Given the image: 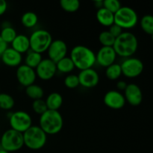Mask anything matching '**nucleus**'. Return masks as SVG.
Segmentation results:
<instances>
[{
	"mask_svg": "<svg viewBox=\"0 0 153 153\" xmlns=\"http://www.w3.org/2000/svg\"><path fill=\"white\" fill-rule=\"evenodd\" d=\"M121 7H122L121 3L118 0H104L103 1V7L113 13L114 14Z\"/></svg>",
	"mask_w": 153,
	"mask_h": 153,
	"instance_id": "33",
	"label": "nucleus"
},
{
	"mask_svg": "<svg viewBox=\"0 0 153 153\" xmlns=\"http://www.w3.org/2000/svg\"><path fill=\"white\" fill-rule=\"evenodd\" d=\"M117 56L124 58L132 57L138 48L137 37L130 31H123L115 40L113 46Z\"/></svg>",
	"mask_w": 153,
	"mask_h": 153,
	"instance_id": "1",
	"label": "nucleus"
},
{
	"mask_svg": "<svg viewBox=\"0 0 153 153\" xmlns=\"http://www.w3.org/2000/svg\"><path fill=\"white\" fill-rule=\"evenodd\" d=\"M25 92L27 97L31 99L33 101L41 100L44 96V91H43V88L36 84H33V85L25 88Z\"/></svg>",
	"mask_w": 153,
	"mask_h": 153,
	"instance_id": "23",
	"label": "nucleus"
},
{
	"mask_svg": "<svg viewBox=\"0 0 153 153\" xmlns=\"http://www.w3.org/2000/svg\"><path fill=\"white\" fill-rule=\"evenodd\" d=\"M103 102L107 107L114 110L122 109L126 103L123 94L117 90L108 91L105 94Z\"/></svg>",
	"mask_w": 153,
	"mask_h": 153,
	"instance_id": "14",
	"label": "nucleus"
},
{
	"mask_svg": "<svg viewBox=\"0 0 153 153\" xmlns=\"http://www.w3.org/2000/svg\"><path fill=\"white\" fill-rule=\"evenodd\" d=\"M117 57V55L113 47L102 46L96 53V63L102 67L106 68L114 64Z\"/></svg>",
	"mask_w": 153,
	"mask_h": 153,
	"instance_id": "13",
	"label": "nucleus"
},
{
	"mask_svg": "<svg viewBox=\"0 0 153 153\" xmlns=\"http://www.w3.org/2000/svg\"><path fill=\"white\" fill-rule=\"evenodd\" d=\"M10 128L23 134L25 131L32 126V118L31 115L24 111H16L13 112L9 117Z\"/></svg>",
	"mask_w": 153,
	"mask_h": 153,
	"instance_id": "8",
	"label": "nucleus"
},
{
	"mask_svg": "<svg viewBox=\"0 0 153 153\" xmlns=\"http://www.w3.org/2000/svg\"><path fill=\"white\" fill-rule=\"evenodd\" d=\"M127 85H128V84H127L125 81L120 80L117 82L116 87H117V91L120 92V91H125L126 88V87H127Z\"/></svg>",
	"mask_w": 153,
	"mask_h": 153,
	"instance_id": "36",
	"label": "nucleus"
},
{
	"mask_svg": "<svg viewBox=\"0 0 153 153\" xmlns=\"http://www.w3.org/2000/svg\"><path fill=\"white\" fill-rule=\"evenodd\" d=\"M79 84L85 88H93L97 86L100 82V75L94 68L81 70L78 75Z\"/></svg>",
	"mask_w": 153,
	"mask_h": 153,
	"instance_id": "15",
	"label": "nucleus"
},
{
	"mask_svg": "<svg viewBox=\"0 0 153 153\" xmlns=\"http://www.w3.org/2000/svg\"><path fill=\"white\" fill-rule=\"evenodd\" d=\"M28 37L30 49L40 54L47 51L53 40L50 33L45 29L35 30Z\"/></svg>",
	"mask_w": 153,
	"mask_h": 153,
	"instance_id": "5",
	"label": "nucleus"
},
{
	"mask_svg": "<svg viewBox=\"0 0 153 153\" xmlns=\"http://www.w3.org/2000/svg\"><path fill=\"white\" fill-rule=\"evenodd\" d=\"M151 37H152V41H153V34H152V35H151Z\"/></svg>",
	"mask_w": 153,
	"mask_h": 153,
	"instance_id": "40",
	"label": "nucleus"
},
{
	"mask_svg": "<svg viewBox=\"0 0 153 153\" xmlns=\"http://www.w3.org/2000/svg\"><path fill=\"white\" fill-rule=\"evenodd\" d=\"M116 38L108 31H103L99 35V41L102 46L113 47Z\"/></svg>",
	"mask_w": 153,
	"mask_h": 153,
	"instance_id": "30",
	"label": "nucleus"
},
{
	"mask_svg": "<svg viewBox=\"0 0 153 153\" xmlns=\"http://www.w3.org/2000/svg\"><path fill=\"white\" fill-rule=\"evenodd\" d=\"M123 29L122 28H120V26H118L117 25H116V24H113L111 26L109 27L108 31L114 36V37H115V38H117V37H119V36L123 32Z\"/></svg>",
	"mask_w": 153,
	"mask_h": 153,
	"instance_id": "34",
	"label": "nucleus"
},
{
	"mask_svg": "<svg viewBox=\"0 0 153 153\" xmlns=\"http://www.w3.org/2000/svg\"><path fill=\"white\" fill-rule=\"evenodd\" d=\"M24 146L31 150L42 149L47 142V134L39 126H32L22 134Z\"/></svg>",
	"mask_w": 153,
	"mask_h": 153,
	"instance_id": "4",
	"label": "nucleus"
},
{
	"mask_svg": "<svg viewBox=\"0 0 153 153\" xmlns=\"http://www.w3.org/2000/svg\"><path fill=\"white\" fill-rule=\"evenodd\" d=\"M0 153H9V152H7V151L4 150V149H0Z\"/></svg>",
	"mask_w": 153,
	"mask_h": 153,
	"instance_id": "39",
	"label": "nucleus"
},
{
	"mask_svg": "<svg viewBox=\"0 0 153 153\" xmlns=\"http://www.w3.org/2000/svg\"><path fill=\"white\" fill-rule=\"evenodd\" d=\"M138 16L135 10L128 6H122L114 13V24L123 29H130L136 26Z\"/></svg>",
	"mask_w": 153,
	"mask_h": 153,
	"instance_id": "6",
	"label": "nucleus"
},
{
	"mask_svg": "<svg viewBox=\"0 0 153 153\" xmlns=\"http://www.w3.org/2000/svg\"><path fill=\"white\" fill-rule=\"evenodd\" d=\"M0 90H1V88H0Z\"/></svg>",
	"mask_w": 153,
	"mask_h": 153,
	"instance_id": "41",
	"label": "nucleus"
},
{
	"mask_svg": "<svg viewBox=\"0 0 153 153\" xmlns=\"http://www.w3.org/2000/svg\"><path fill=\"white\" fill-rule=\"evenodd\" d=\"M14 105V99L12 96L5 93H0V109L4 111L11 110Z\"/></svg>",
	"mask_w": 153,
	"mask_h": 153,
	"instance_id": "26",
	"label": "nucleus"
},
{
	"mask_svg": "<svg viewBox=\"0 0 153 153\" xmlns=\"http://www.w3.org/2000/svg\"><path fill=\"white\" fill-rule=\"evenodd\" d=\"M11 48L20 54H26L30 50L29 37L25 34H17L11 43Z\"/></svg>",
	"mask_w": 153,
	"mask_h": 153,
	"instance_id": "18",
	"label": "nucleus"
},
{
	"mask_svg": "<svg viewBox=\"0 0 153 153\" xmlns=\"http://www.w3.org/2000/svg\"><path fill=\"white\" fill-rule=\"evenodd\" d=\"M1 60L7 67H18L22 64V55L11 47H8L1 55Z\"/></svg>",
	"mask_w": 153,
	"mask_h": 153,
	"instance_id": "17",
	"label": "nucleus"
},
{
	"mask_svg": "<svg viewBox=\"0 0 153 153\" xmlns=\"http://www.w3.org/2000/svg\"><path fill=\"white\" fill-rule=\"evenodd\" d=\"M96 16L99 23L102 26L109 28L114 24V14L103 7L97 10Z\"/></svg>",
	"mask_w": 153,
	"mask_h": 153,
	"instance_id": "19",
	"label": "nucleus"
},
{
	"mask_svg": "<svg viewBox=\"0 0 153 153\" xmlns=\"http://www.w3.org/2000/svg\"><path fill=\"white\" fill-rule=\"evenodd\" d=\"M7 9V3L4 0H0V16L4 14Z\"/></svg>",
	"mask_w": 153,
	"mask_h": 153,
	"instance_id": "37",
	"label": "nucleus"
},
{
	"mask_svg": "<svg viewBox=\"0 0 153 153\" xmlns=\"http://www.w3.org/2000/svg\"><path fill=\"white\" fill-rule=\"evenodd\" d=\"M37 77L43 81H49L54 78L57 71L56 63L49 58H43L41 62L35 68Z\"/></svg>",
	"mask_w": 153,
	"mask_h": 153,
	"instance_id": "10",
	"label": "nucleus"
},
{
	"mask_svg": "<svg viewBox=\"0 0 153 153\" xmlns=\"http://www.w3.org/2000/svg\"><path fill=\"white\" fill-rule=\"evenodd\" d=\"M7 48H8V44L0 37V58Z\"/></svg>",
	"mask_w": 153,
	"mask_h": 153,
	"instance_id": "35",
	"label": "nucleus"
},
{
	"mask_svg": "<svg viewBox=\"0 0 153 153\" xmlns=\"http://www.w3.org/2000/svg\"><path fill=\"white\" fill-rule=\"evenodd\" d=\"M64 84L69 89H75L80 85L78 75L68 74L64 80Z\"/></svg>",
	"mask_w": 153,
	"mask_h": 153,
	"instance_id": "32",
	"label": "nucleus"
},
{
	"mask_svg": "<svg viewBox=\"0 0 153 153\" xmlns=\"http://www.w3.org/2000/svg\"><path fill=\"white\" fill-rule=\"evenodd\" d=\"M121 70L122 75L126 78L133 79L140 76L143 71L144 66L141 60L137 58L130 57L125 58L121 63Z\"/></svg>",
	"mask_w": 153,
	"mask_h": 153,
	"instance_id": "9",
	"label": "nucleus"
},
{
	"mask_svg": "<svg viewBox=\"0 0 153 153\" xmlns=\"http://www.w3.org/2000/svg\"><path fill=\"white\" fill-rule=\"evenodd\" d=\"M16 76L19 85L25 88L34 84L37 78L35 70L25 64H21L17 67Z\"/></svg>",
	"mask_w": 153,
	"mask_h": 153,
	"instance_id": "11",
	"label": "nucleus"
},
{
	"mask_svg": "<svg viewBox=\"0 0 153 153\" xmlns=\"http://www.w3.org/2000/svg\"><path fill=\"white\" fill-rule=\"evenodd\" d=\"M31 108H32L33 111L35 114H37L40 115V116L48 110L46 102L43 99H41V100H34L32 104H31Z\"/></svg>",
	"mask_w": 153,
	"mask_h": 153,
	"instance_id": "31",
	"label": "nucleus"
},
{
	"mask_svg": "<svg viewBox=\"0 0 153 153\" xmlns=\"http://www.w3.org/2000/svg\"><path fill=\"white\" fill-rule=\"evenodd\" d=\"M95 5L97 6V7H98V9L101 8L103 7V1H97L94 2Z\"/></svg>",
	"mask_w": 153,
	"mask_h": 153,
	"instance_id": "38",
	"label": "nucleus"
},
{
	"mask_svg": "<svg viewBox=\"0 0 153 153\" xmlns=\"http://www.w3.org/2000/svg\"><path fill=\"white\" fill-rule=\"evenodd\" d=\"M142 30L147 34H153V16L150 14L144 15L140 22Z\"/></svg>",
	"mask_w": 153,
	"mask_h": 153,
	"instance_id": "29",
	"label": "nucleus"
},
{
	"mask_svg": "<svg viewBox=\"0 0 153 153\" xmlns=\"http://www.w3.org/2000/svg\"><path fill=\"white\" fill-rule=\"evenodd\" d=\"M60 5L64 11L67 13H74L80 7V1L79 0H61Z\"/></svg>",
	"mask_w": 153,
	"mask_h": 153,
	"instance_id": "27",
	"label": "nucleus"
},
{
	"mask_svg": "<svg viewBox=\"0 0 153 153\" xmlns=\"http://www.w3.org/2000/svg\"><path fill=\"white\" fill-rule=\"evenodd\" d=\"M38 22V16L34 12L27 11L21 17V23L27 28H32Z\"/></svg>",
	"mask_w": 153,
	"mask_h": 153,
	"instance_id": "24",
	"label": "nucleus"
},
{
	"mask_svg": "<svg viewBox=\"0 0 153 153\" xmlns=\"http://www.w3.org/2000/svg\"><path fill=\"white\" fill-rule=\"evenodd\" d=\"M45 102L48 110L58 111L62 106L64 100L61 94L58 92H53L47 96Z\"/></svg>",
	"mask_w": 153,
	"mask_h": 153,
	"instance_id": "20",
	"label": "nucleus"
},
{
	"mask_svg": "<svg viewBox=\"0 0 153 153\" xmlns=\"http://www.w3.org/2000/svg\"><path fill=\"white\" fill-rule=\"evenodd\" d=\"M39 126L47 135L58 134L64 126V120L58 111L47 110L40 115Z\"/></svg>",
	"mask_w": 153,
	"mask_h": 153,
	"instance_id": "3",
	"label": "nucleus"
},
{
	"mask_svg": "<svg viewBox=\"0 0 153 153\" xmlns=\"http://www.w3.org/2000/svg\"><path fill=\"white\" fill-rule=\"evenodd\" d=\"M43 60V56H42V54L38 53V52H36L34 51H32L30 49L28 52L26 53L25 57V60H24V62H25V65H27L28 67H31L35 70L36 67L39 65L41 61Z\"/></svg>",
	"mask_w": 153,
	"mask_h": 153,
	"instance_id": "21",
	"label": "nucleus"
},
{
	"mask_svg": "<svg viewBox=\"0 0 153 153\" xmlns=\"http://www.w3.org/2000/svg\"><path fill=\"white\" fill-rule=\"evenodd\" d=\"M105 76L109 80H117L122 76V70H121L120 64L114 63L109 67H106Z\"/></svg>",
	"mask_w": 153,
	"mask_h": 153,
	"instance_id": "25",
	"label": "nucleus"
},
{
	"mask_svg": "<svg viewBox=\"0 0 153 153\" xmlns=\"http://www.w3.org/2000/svg\"><path fill=\"white\" fill-rule=\"evenodd\" d=\"M124 97L126 102L132 106H137L143 101V93L136 84H128L124 91Z\"/></svg>",
	"mask_w": 153,
	"mask_h": 153,
	"instance_id": "16",
	"label": "nucleus"
},
{
	"mask_svg": "<svg viewBox=\"0 0 153 153\" xmlns=\"http://www.w3.org/2000/svg\"><path fill=\"white\" fill-rule=\"evenodd\" d=\"M70 58L75 67L80 70L93 68L96 64V53L89 47L82 45L74 46L70 52Z\"/></svg>",
	"mask_w": 153,
	"mask_h": 153,
	"instance_id": "2",
	"label": "nucleus"
},
{
	"mask_svg": "<svg viewBox=\"0 0 153 153\" xmlns=\"http://www.w3.org/2000/svg\"><path fill=\"white\" fill-rule=\"evenodd\" d=\"M68 48L67 43L62 40H54L51 43L49 49L46 52L48 54V58L57 63L62 58L67 57Z\"/></svg>",
	"mask_w": 153,
	"mask_h": 153,
	"instance_id": "12",
	"label": "nucleus"
},
{
	"mask_svg": "<svg viewBox=\"0 0 153 153\" xmlns=\"http://www.w3.org/2000/svg\"><path fill=\"white\" fill-rule=\"evenodd\" d=\"M17 34L16 31L11 25H8V26L3 27L1 29V33H0V37L7 43H11L13 40H14L15 37H16Z\"/></svg>",
	"mask_w": 153,
	"mask_h": 153,
	"instance_id": "28",
	"label": "nucleus"
},
{
	"mask_svg": "<svg viewBox=\"0 0 153 153\" xmlns=\"http://www.w3.org/2000/svg\"><path fill=\"white\" fill-rule=\"evenodd\" d=\"M57 71L64 74H69L74 70L75 67L73 61L70 57H65L56 63Z\"/></svg>",
	"mask_w": 153,
	"mask_h": 153,
	"instance_id": "22",
	"label": "nucleus"
},
{
	"mask_svg": "<svg viewBox=\"0 0 153 153\" xmlns=\"http://www.w3.org/2000/svg\"><path fill=\"white\" fill-rule=\"evenodd\" d=\"M0 144L1 149L9 153L16 152L24 146L23 135L12 128L7 129L1 135Z\"/></svg>",
	"mask_w": 153,
	"mask_h": 153,
	"instance_id": "7",
	"label": "nucleus"
}]
</instances>
